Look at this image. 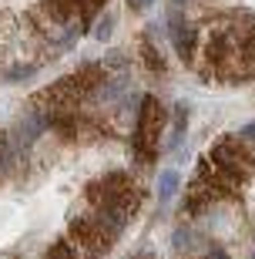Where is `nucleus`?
<instances>
[{
	"label": "nucleus",
	"mask_w": 255,
	"mask_h": 259,
	"mask_svg": "<svg viewBox=\"0 0 255 259\" xmlns=\"http://www.w3.org/2000/svg\"><path fill=\"white\" fill-rule=\"evenodd\" d=\"M138 209L141 195L128 175L114 172L91 182L84 192V212L71 219L67 236L54 246L50 259H101Z\"/></svg>",
	"instance_id": "1"
},
{
	"label": "nucleus",
	"mask_w": 255,
	"mask_h": 259,
	"mask_svg": "<svg viewBox=\"0 0 255 259\" xmlns=\"http://www.w3.org/2000/svg\"><path fill=\"white\" fill-rule=\"evenodd\" d=\"M191 61L215 84H242L255 77V14L225 10L195 34ZM188 61V64H191Z\"/></svg>",
	"instance_id": "2"
},
{
	"label": "nucleus",
	"mask_w": 255,
	"mask_h": 259,
	"mask_svg": "<svg viewBox=\"0 0 255 259\" xmlns=\"http://www.w3.org/2000/svg\"><path fill=\"white\" fill-rule=\"evenodd\" d=\"M255 175V152L242 135H222L198 158L185 192V212H201L222 199H235Z\"/></svg>",
	"instance_id": "3"
},
{
	"label": "nucleus",
	"mask_w": 255,
	"mask_h": 259,
	"mask_svg": "<svg viewBox=\"0 0 255 259\" xmlns=\"http://www.w3.org/2000/svg\"><path fill=\"white\" fill-rule=\"evenodd\" d=\"M101 7L104 0H44L34 10V20L57 44H71L77 34L91 27V20L101 14Z\"/></svg>",
	"instance_id": "4"
},
{
	"label": "nucleus",
	"mask_w": 255,
	"mask_h": 259,
	"mask_svg": "<svg viewBox=\"0 0 255 259\" xmlns=\"http://www.w3.org/2000/svg\"><path fill=\"white\" fill-rule=\"evenodd\" d=\"M165 108L158 105V98H144L141 111H138V128H134V155L141 158V165H151L161 152V135H165Z\"/></svg>",
	"instance_id": "5"
},
{
	"label": "nucleus",
	"mask_w": 255,
	"mask_h": 259,
	"mask_svg": "<svg viewBox=\"0 0 255 259\" xmlns=\"http://www.w3.org/2000/svg\"><path fill=\"white\" fill-rule=\"evenodd\" d=\"M175 185H178V175H175V172H165L158 179V195H161V199H171V195H175Z\"/></svg>",
	"instance_id": "6"
},
{
	"label": "nucleus",
	"mask_w": 255,
	"mask_h": 259,
	"mask_svg": "<svg viewBox=\"0 0 255 259\" xmlns=\"http://www.w3.org/2000/svg\"><path fill=\"white\" fill-rule=\"evenodd\" d=\"M111 27H114V17H104V20H101V30H97V37L104 40V37H108V30H111Z\"/></svg>",
	"instance_id": "7"
},
{
	"label": "nucleus",
	"mask_w": 255,
	"mask_h": 259,
	"mask_svg": "<svg viewBox=\"0 0 255 259\" xmlns=\"http://www.w3.org/2000/svg\"><path fill=\"white\" fill-rule=\"evenodd\" d=\"M4 158H7V138L0 135V175H4Z\"/></svg>",
	"instance_id": "8"
},
{
	"label": "nucleus",
	"mask_w": 255,
	"mask_h": 259,
	"mask_svg": "<svg viewBox=\"0 0 255 259\" xmlns=\"http://www.w3.org/2000/svg\"><path fill=\"white\" fill-rule=\"evenodd\" d=\"M151 0H131V7H148Z\"/></svg>",
	"instance_id": "9"
},
{
	"label": "nucleus",
	"mask_w": 255,
	"mask_h": 259,
	"mask_svg": "<svg viewBox=\"0 0 255 259\" xmlns=\"http://www.w3.org/2000/svg\"><path fill=\"white\" fill-rule=\"evenodd\" d=\"M138 259H148V256H138Z\"/></svg>",
	"instance_id": "10"
},
{
	"label": "nucleus",
	"mask_w": 255,
	"mask_h": 259,
	"mask_svg": "<svg viewBox=\"0 0 255 259\" xmlns=\"http://www.w3.org/2000/svg\"><path fill=\"white\" fill-rule=\"evenodd\" d=\"M252 259H255V256H252Z\"/></svg>",
	"instance_id": "11"
}]
</instances>
